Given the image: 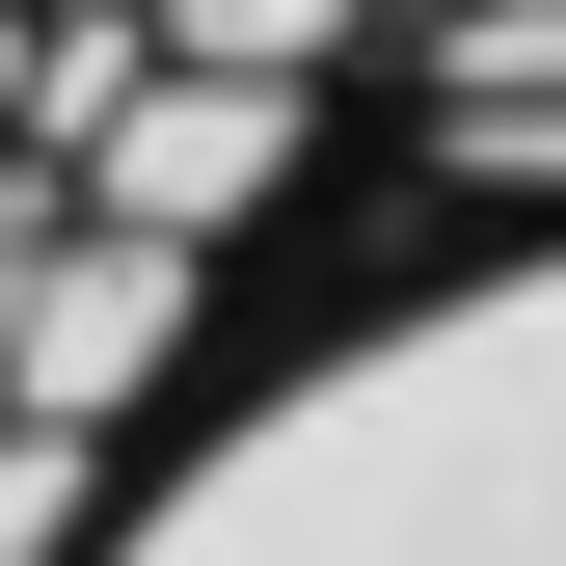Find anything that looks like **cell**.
<instances>
[{
  "mask_svg": "<svg viewBox=\"0 0 566 566\" xmlns=\"http://www.w3.org/2000/svg\"><path fill=\"white\" fill-rule=\"evenodd\" d=\"M82 566H566V189H485L459 270L350 297Z\"/></svg>",
  "mask_w": 566,
  "mask_h": 566,
  "instance_id": "1",
  "label": "cell"
},
{
  "mask_svg": "<svg viewBox=\"0 0 566 566\" xmlns=\"http://www.w3.org/2000/svg\"><path fill=\"white\" fill-rule=\"evenodd\" d=\"M378 108V0H0V297L54 243L243 270Z\"/></svg>",
  "mask_w": 566,
  "mask_h": 566,
  "instance_id": "2",
  "label": "cell"
},
{
  "mask_svg": "<svg viewBox=\"0 0 566 566\" xmlns=\"http://www.w3.org/2000/svg\"><path fill=\"white\" fill-rule=\"evenodd\" d=\"M378 108L459 189H566V0H378Z\"/></svg>",
  "mask_w": 566,
  "mask_h": 566,
  "instance_id": "3",
  "label": "cell"
}]
</instances>
